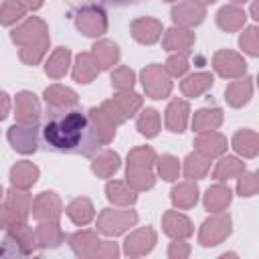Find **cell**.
Listing matches in <instances>:
<instances>
[{"mask_svg": "<svg viewBox=\"0 0 259 259\" xmlns=\"http://www.w3.org/2000/svg\"><path fill=\"white\" fill-rule=\"evenodd\" d=\"M162 67L166 69V73L170 77H182V75H186L190 65H188V57L184 53H172Z\"/></svg>", "mask_w": 259, "mask_h": 259, "instance_id": "49", "label": "cell"}, {"mask_svg": "<svg viewBox=\"0 0 259 259\" xmlns=\"http://www.w3.org/2000/svg\"><path fill=\"white\" fill-rule=\"evenodd\" d=\"M8 142L18 154H34L38 148V130L36 123H20L8 127Z\"/></svg>", "mask_w": 259, "mask_h": 259, "instance_id": "8", "label": "cell"}, {"mask_svg": "<svg viewBox=\"0 0 259 259\" xmlns=\"http://www.w3.org/2000/svg\"><path fill=\"white\" fill-rule=\"evenodd\" d=\"M162 229L172 239H188L194 233L192 221L180 210H166L162 214Z\"/></svg>", "mask_w": 259, "mask_h": 259, "instance_id": "19", "label": "cell"}, {"mask_svg": "<svg viewBox=\"0 0 259 259\" xmlns=\"http://www.w3.org/2000/svg\"><path fill=\"white\" fill-rule=\"evenodd\" d=\"M2 198H4V190H2V186H0V204H2Z\"/></svg>", "mask_w": 259, "mask_h": 259, "instance_id": "59", "label": "cell"}, {"mask_svg": "<svg viewBox=\"0 0 259 259\" xmlns=\"http://www.w3.org/2000/svg\"><path fill=\"white\" fill-rule=\"evenodd\" d=\"M87 121H89L91 132L95 134V138H97V142L101 146H107V144L113 142V138H115V125L105 117V113L99 107H91L87 111Z\"/></svg>", "mask_w": 259, "mask_h": 259, "instance_id": "23", "label": "cell"}, {"mask_svg": "<svg viewBox=\"0 0 259 259\" xmlns=\"http://www.w3.org/2000/svg\"><path fill=\"white\" fill-rule=\"evenodd\" d=\"M156 168H158V174H160L162 180L174 182V180H178L182 166H180V160H178L176 156H172V154H162V156L156 158Z\"/></svg>", "mask_w": 259, "mask_h": 259, "instance_id": "44", "label": "cell"}, {"mask_svg": "<svg viewBox=\"0 0 259 259\" xmlns=\"http://www.w3.org/2000/svg\"><path fill=\"white\" fill-rule=\"evenodd\" d=\"M89 53L93 55V59L101 71H109V69H113V65L119 63V47L109 38L97 40Z\"/></svg>", "mask_w": 259, "mask_h": 259, "instance_id": "25", "label": "cell"}, {"mask_svg": "<svg viewBox=\"0 0 259 259\" xmlns=\"http://www.w3.org/2000/svg\"><path fill=\"white\" fill-rule=\"evenodd\" d=\"M223 109L221 107H202L198 111H194V117H192V130L196 134H202V132H214L221 127L223 123Z\"/></svg>", "mask_w": 259, "mask_h": 259, "instance_id": "33", "label": "cell"}, {"mask_svg": "<svg viewBox=\"0 0 259 259\" xmlns=\"http://www.w3.org/2000/svg\"><path fill=\"white\" fill-rule=\"evenodd\" d=\"M42 97H45V103L49 105V109H57V111L73 109L79 103L77 91H73L71 87H65V85H59V83L49 85L42 91Z\"/></svg>", "mask_w": 259, "mask_h": 259, "instance_id": "15", "label": "cell"}, {"mask_svg": "<svg viewBox=\"0 0 259 259\" xmlns=\"http://www.w3.org/2000/svg\"><path fill=\"white\" fill-rule=\"evenodd\" d=\"M14 221H16V219L10 214V210H8L4 204H0V231H6Z\"/></svg>", "mask_w": 259, "mask_h": 259, "instance_id": "54", "label": "cell"}, {"mask_svg": "<svg viewBox=\"0 0 259 259\" xmlns=\"http://www.w3.org/2000/svg\"><path fill=\"white\" fill-rule=\"evenodd\" d=\"M26 16V8L18 0H4L0 4V24L2 26H12L18 20Z\"/></svg>", "mask_w": 259, "mask_h": 259, "instance_id": "45", "label": "cell"}, {"mask_svg": "<svg viewBox=\"0 0 259 259\" xmlns=\"http://www.w3.org/2000/svg\"><path fill=\"white\" fill-rule=\"evenodd\" d=\"M233 150L243 158H255L259 154V136L253 130H239L233 136Z\"/></svg>", "mask_w": 259, "mask_h": 259, "instance_id": "37", "label": "cell"}, {"mask_svg": "<svg viewBox=\"0 0 259 259\" xmlns=\"http://www.w3.org/2000/svg\"><path fill=\"white\" fill-rule=\"evenodd\" d=\"M117 255H119V247H117V243H111V241H99V247H97L95 257H99V259H115Z\"/></svg>", "mask_w": 259, "mask_h": 259, "instance_id": "53", "label": "cell"}, {"mask_svg": "<svg viewBox=\"0 0 259 259\" xmlns=\"http://www.w3.org/2000/svg\"><path fill=\"white\" fill-rule=\"evenodd\" d=\"M38 176H40L38 166L28 160H20L10 168V184L16 188H24V190L32 188L36 184Z\"/></svg>", "mask_w": 259, "mask_h": 259, "instance_id": "24", "label": "cell"}, {"mask_svg": "<svg viewBox=\"0 0 259 259\" xmlns=\"http://www.w3.org/2000/svg\"><path fill=\"white\" fill-rule=\"evenodd\" d=\"M4 206L10 210V214L16 221H26L30 217V206H32V196L24 188L10 186V190L4 196Z\"/></svg>", "mask_w": 259, "mask_h": 259, "instance_id": "20", "label": "cell"}, {"mask_svg": "<svg viewBox=\"0 0 259 259\" xmlns=\"http://www.w3.org/2000/svg\"><path fill=\"white\" fill-rule=\"evenodd\" d=\"M194 152L206 156V158H219L227 152L229 148V142L223 134H219L217 130L214 132H202L194 138Z\"/></svg>", "mask_w": 259, "mask_h": 259, "instance_id": "18", "label": "cell"}, {"mask_svg": "<svg viewBox=\"0 0 259 259\" xmlns=\"http://www.w3.org/2000/svg\"><path fill=\"white\" fill-rule=\"evenodd\" d=\"M121 166L119 154L113 150H101L99 154H93V162H91V172L97 178H111Z\"/></svg>", "mask_w": 259, "mask_h": 259, "instance_id": "30", "label": "cell"}, {"mask_svg": "<svg viewBox=\"0 0 259 259\" xmlns=\"http://www.w3.org/2000/svg\"><path fill=\"white\" fill-rule=\"evenodd\" d=\"M134 85H136L134 69H130L125 65H119L111 71V87L115 91H130V89H134Z\"/></svg>", "mask_w": 259, "mask_h": 259, "instance_id": "47", "label": "cell"}, {"mask_svg": "<svg viewBox=\"0 0 259 259\" xmlns=\"http://www.w3.org/2000/svg\"><path fill=\"white\" fill-rule=\"evenodd\" d=\"M164 2H178V0H164Z\"/></svg>", "mask_w": 259, "mask_h": 259, "instance_id": "60", "label": "cell"}, {"mask_svg": "<svg viewBox=\"0 0 259 259\" xmlns=\"http://www.w3.org/2000/svg\"><path fill=\"white\" fill-rule=\"evenodd\" d=\"M208 168H210V158H206L198 152H192L184 158V166L180 170L184 172V176L188 180H200L208 174Z\"/></svg>", "mask_w": 259, "mask_h": 259, "instance_id": "39", "label": "cell"}, {"mask_svg": "<svg viewBox=\"0 0 259 259\" xmlns=\"http://www.w3.org/2000/svg\"><path fill=\"white\" fill-rule=\"evenodd\" d=\"M206 16V8L192 2V0H184L172 6L170 10V18L174 22V26H182V28H190V26H198Z\"/></svg>", "mask_w": 259, "mask_h": 259, "instance_id": "12", "label": "cell"}, {"mask_svg": "<svg viewBox=\"0 0 259 259\" xmlns=\"http://www.w3.org/2000/svg\"><path fill=\"white\" fill-rule=\"evenodd\" d=\"M49 45H51V38H49V40H42V42H36V45L20 47L18 59H20L24 65L34 67V65H38V63L45 59V55H47V51H49Z\"/></svg>", "mask_w": 259, "mask_h": 259, "instance_id": "46", "label": "cell"}, {"mask_svg": "<svg viewBox=\"0 0 259 259\" xmlns=\"http://www.w3.org/2000/svg\"><path fill=\"white\" fill-rule=\"evenodd\" d=\"M130 32H132L136 42H140V45H154V42L160 40V36L164 32V26H162V22L158 18L140 16V18H136L130 24Z\"/></svg>", "mask_w": 259, "mask_h": 259, "instance_id": "13", "label": "cell"}, {"mask_svg": "<svg viewBox=\"0 0 259 259\" xmlns=\"http://www.w3.org/2000/svg\"><path fill=\"white\" fill-rule=\"evenodd\" d=\"M10 113V97L6 91H0V121L6 119Z\"/></svg>", "mask_w": 259, "mask_h": 259, "instance_id": "55", "label": "cell"}, {"mask_svg": "<svg viewBox=\"0 0 259 259\" xmlns=\"http://www.w3.org/2000/svg\"><path fill=\"white\" fill-rule=\"evenodd\" d=\"M156 152L150 146H138L130 150L127 154V168H142V170H152L156 166Z\"/></svg>", "mask_w": 259, "mask_h": 259, "instance_id": "41", "label": "cell"}, {"mask_svg": "<svg viewBox=\"0 0 259 259\" xmlns=\"http://www.w3.org/2000/svg\"><path fill=\"white\" fill-rule=\"evenodd\" d=\"M245 172V162L239 160L237 156H225L217 162L214 170H212V178L217 182H227L231 178H237Z\"/></svg>", "mask_w": 259, "mask_h": 259, "instance_id": "38", "label": "cell"}, {"mask_svg": "<svg viewBox=\"0 0 259 259\" xmlns=\"http://www.w3.org/2000/svg\"><path fill=\"white\" fill-rule=\"evenodd\" d=\"M36 243L42 249H55L65 241V233L59 227V221H40L38 227L34 229Z\"/></svg>", "mask_w": 259, "mask_h": 259, "instance_id": "31", "label": "cell"}, {"mask_svg": "<svg viewBox=\"0 0 259 259\" xmlns=\"http://www.w3.org/2000/svg\"><path fill=\"white\" fill-rule=\"evenodd\" d=\"M233 233V221L231 217L223 210V212H212V217H208L198 231V243L202 247H214L221 245L229 235Z\"/></svg>", "mask_w": 259, "mask_h": 259, "instance_id": "4", "label": "cell"}, {"mask_svg": "<svg viewBox=\"0 0 259 259\" xmlns=\"http://www.w3.org/2000/svg\"><path fill=\"white\" fill-rule=\"evenodd\" d=\"M99 71H101V69H99V65L95 63V59H93L91 53H79V55L75 57L71 75H73V79H75L77 83L87 85V83L95 81V77L99 75Z\"/></svg>", "mask_w": 259, "mask_h": 259, "instance_id": "28", "label": "cell"}, {"mask_svg": "<svg viewBox=\"0 0 259 259\" xmlns=\"http://www.w3.org/2000/svg\"><path fill=\"white\" fill-rule=\"evenodd\" d=\"M212 83H214L212 73L198 71V73H192L180 81V91L184 97H200L202 93H206L212 87Z\"/></svg>", "mask_w": 259, "mask_h": 259, "instance_id": "29", "label": "cell"}, {"mask_svg": "<svg viewBox=\"0 0 259 259\" xmlns=\"http://www.w3.org/2000/svg\"><path fill=\"white\" fill-rule=\"evenodd\" d=\"M190 255V245L184 239H174L168 247V257L170 259H186Z\"/></svg>", "mask_w": 259, "mask_h": 259, "instance_id": "52", "label": "cell"}, {"mask_svg": "<svg viewBox=\"0 0 259 259\" xmlns=\"http://www.w3.org/2000/svg\"><path fill=\"white\" fill-rule=\"evenodd\" d=\"M241 30L243 32L239 36V47L249 57H257L259 55V30H257V26H243Z\"/></svg>", "mask_w": 259, "mask_h": 259, "instance_id": "48", "label": "cell"}, {"mask_svg": "<svg viewBox=\"0 0 259 259\" xmlns=\"http://www.w3.org/2000/svg\"><path fill=\"white\" fill-rule=\"evenodd\" d=\"M233 200V192L227 184L217 182L212 186H208L206 194H204V208L208 212H223Z\"/></svg>", "mask_w": 259, "mask_h": 259, "instance_id": "34", "label": "cell"}, {"mask_svg": "<svg viewBox=\"0 0 259 259\" xmlns=\"http://www.w3.org/2000/svg\"><path fill=\"white\" fill-rule=\"evenodd\" d=\"M125 182L136 190V192H144L154 188L156 184V176L152 170H142V168H125Z\"/></svg>", "mask_w": 259, "mask_h": 259, "instance_id": "43", "label": "cell"}, {"mask_svg": "<svg viewBox=\"0 0 259 259\" xmlns=\"http://www.w3.org/2000/svg\"><path fill=\"white\" fill-rule=\"evenodd\" d=\"M69 65H71V51L67 47H57L45 63V73L51 79H63L69 71Z\"/></svg>", "mask_w": 259, "mask_h": 259, "instance_id": "35", "label": "cell"}, {"mask_svg": "<svg viewBox=\"0 0 259 259\" xmlns=\"http://www.w3.org/2000/svg\"><path fill=\"white\" fill-rule=\"evenodd\" d=\"M140 81L150 99H166L172 93V77L158 63L146 65L140 73Z\"/></svg>", "mask_w": 259, "mask_h": 259, "instance_id": "3", "label": "cell"}, {"mask_svg": "<svg viewBox=\"0 0 259 259\" xmlns=\"http://www.w3.org/2000/svg\"><path fill=\"white\" fill-rule=\"evenodd\" d=\"M105 196L111 204H117V206H132L138 200L136 190L121 180H109L105 184Z\"/></svg>", "mask_w": 259, "mask_h": 259, "instance_id": "36", "label": "cell"}, {"mask_svg": "<svg viewBox=\"0 0 259 259\" xmlns=\"http://www.w3.org/2000/svg\"><path fill=\"white\" fill-rule=\"evenodd\" d=\"M26 10H38L40 6H42V2L45 0H18Z\"/></svg>", "mask_w": 259, "mask_h": 259, "instance_id": "56", "label": "cell"}, {"mask_svg": "<svg viewBox=\"0 0 259 259\" xmlns=\"http://www.w3.org/2000/svg\"><path fill=\"white\" fill-rule=\"evenodd\" d=\"M69 245H71V249H73V253H75L77 257L91 259V257H95V253H97L99 237H97L95 231L81 229V231L69 235Z\"/></svg>", "mask_w": 259, "mask_h": 259, "instance_id": "22", "label": "cell"}, {"mask_svg": "<svg viewBox=\"0 0 259 259\" xmlns=\"http://www.w3.org/2000/svg\"><path fill=\"white\" fill-rule=\"evenodd\" d=\"M49 38H51L49 26L38 16H28L24 22H20L18 26H14L10 30V40L16 47H28V45H36V42H42Z\"/></svg>", "mask_w": 259, "mask_h": 259, "instance_id": "6", "label": "cell"}, {"mask_svg": "<svg viewBox=\"0 0 259 259\" xmlns=\"http://www.w3.org/2000/svg\"><path fill=\"white\" fill-rule=\"evenodd\" d=\"M4 245L10 247V255H30L38 247L36 235L26 221H14L6 229Z\"/></svg>", "mask_w": 259, "mask_h": 259, "instance_id": "5", "label": "cell"}, {"mask_svg": "<svg viewBox=\"0 0 259 259\" xmlns=\"http://www.w3.org/2000/svg\"><path fill=\"white\" fill-rule=\"evenodd\" d=\"M99 109L105 113V117H107V119H109V121H111L115 127H117V125H121L123 121H127V119L121 115V111L117 109V105H115L111 99H105V101L99 105Z\"/></svg>", "mask_w": 259, "mask_h": 259, "instance_id": "51", "label": "cell"}, {"mask_svg": "<svg viewBox=\"0 0 259 259\" xmlns=\"http://www.w3.org/2000/svg\"><path fill=\"white\" fill-rule=\"evenodd\" d=\"M138 212L127 208H103L97 217V231L107 237H117L138 223Z\"/></svg>", "mask_w": 259, "mask_h": 259, "instance_id": "2", "label": "cell"}, {"mask_svg": "<svg viewBox=\"0 0 259 259\" xmlns=\"http://www.w3.org/2000/svg\"><path fill=\"white\" fill-rule=\"evenodd\" d=\"M212 67L217 71V75H221L223 79H239L247 73V63L245 59L229 49H221L212 55Z\"/></svg>", "mask_w": 259, "mask_h": 259, "instance_id": "9", "label": "cell"}, {"mask_svg": "<svg viewBox=\"0 0 259 259\" xmlns=\"http://www.w3.org/2000/svg\"><path fill=\"white\" fill-rule=\"evenodd\" d=\"M136 127L142 136L146 138H156L158 132H160V113L154 109V107H146L140 111L138 115V121H136Z\"/></svg>", "mask_w": 259, "mask_h": 259, "instance_id": "42", "label": "cell"}, {"mask_svg": "<svg viewBox=\"0 0 259 259\" xmlns=\"http://www.w3.org/2000/svg\"><path fill=\"white\" fill-rule=\"evenodd\" d=\"M192 2H196V4H200V6H208V4H214L217 0H192Z\"/></svg>", "mask_w": 259, "mask_h": 259, "instance_id": "57", "label": "cell"}, {"mask_svg": "<svg viewBox=\"0 0 259 259\" xmlns=\"http://www.w3.org/2000/svg\"><path fill=\"white\" fill-rule=\"evenodd\" d=\"M170 200L178 210H188L198 202V186L194 180H184L174 184L170 190Z\"/></svg>", "mask_w": 259, "mask_h": 259, "instance_id": "26", "label": "cell"}, {"mask_svg": "<svg viewBox=\"0 0 259 259\" xmlns=\"http://www.w3.org/2000/svg\"><path fill=\"white\" fill-rule=\"evenodd\" d=\"M75 26L81 34L89 38H97L107 32V16L97 6H85L75 16Z\"/></svg>", "mask_w": 259, "mask_h": 259, "instance_id": "7", "label": "cell"}, {"mask_svg": "<svg viewBox=\"0 0 259 259\" xmlns=\"http://www.w3.org/2000/svg\"><path fill=\"white\" fill-rule=\"evenodd\" d=\"M249 0H231V4H235V6H239V4H247Z\"/></svg>", "mask_w": 259, "mask_h": 259, "instance_id": "58", "label": "cell"}, {"mask_svg": "<svg viewBox=\"0 0 259 259\" xmlns=\"http://www.w3.org/2000/svg\"><path fill=\"white\" fill-rule=\"evenodd\" d=\"M30 214L40 223V221H59L63 214V200L57 192L53 190H42L32 198Z\"/></svg>", "mask_w": 259, "mask_h": 259, "instance_id": "10", "label": "cell"}, {"mask_svg": "<svg viewBox=\"0 0 259 259\" xmlns=\"http://www.w3.org/2000/svg\"><path fill=\"white\" fill-rule=\"evenodd\" d=\"M253 97V79L251 77H239L235 81H231L227 87H225V99L231 107L239 109L243 105H247Z\"/></svg>", "mask_w": 259, "mask_h": 259, "instance_id": "21", "label": "cell"}, {"mask_svg": "<svg viewBox=\"0 0 259 259\" xmlns=\"http://www.w3.org/2000/svg\"><path fill=\"white\" fill-rule=\"evenodd\" d=\"M111 101L117 105V109L121 111V115L125 117V119H130V117H134L140 109H142V95H138L136 91H117L113 97H111Z\"/></svg>", "mask_w": 259, "mask_h": 259, "instance_id": "40", "label": "cell"}, {"mask_svg": "<svg viewBox=\"0 0 259 259\" xmlns=\"http://www.w3.org/2000/svg\"><path fill=\"white\" fill-rule=\"evenodd\" d=\"M65 212H67V217H69V221H71L73 225L85 227L87 223L93 221V217H95V206H93V202H91L87 196H77V198H73V200L67 204Z\"/></svg>", "mask_w": 259, "mask_h": 259, "instance_id": "32", "label": "cell"}, {"mask_svg": "<svg viewBox=\"0 0 259 259\" xmlns=\"http://www.w3.org/2000/svg\"><path fill=\"white\" fill-rule=\"evenodd\" d=\"M42 138L51 150L65 154L93 156L101 148L95 134L91 132L87 113L75 107L67 111L51 109V115L42 127Z\"/></svg>", "mask_w": 259, "mask_h": 259, "instance_id": "1", "label": "cell"}, {"mask_svg": "<svg viewBox=\"0 0 259 259\" xmlns=\"http://www.w3.org/2000/svg\"><path fill=\"white\" fill-rule=\"evenodd\" d=\"M158 235L152 227H142L132 231L123 241V253L127 257H144L156 247Z\"/></svg>", "mask_w": 259, "mask_h": 259, "instance_id": "11", "label": "cell"}, {"mask_svg": "<svg viewBox=\"0 0 259 259\" xmlns=\"http://www.w3.org/2000/svg\"><path fill=\"white\" fill-rule=\"evenodd\" d=\"M40 101L32 91H18L14 97V115L20 123H38L40 119Z\"/></svg>", "mask_w": 259, "mask_h": 259, "instance_id": "14", "label": "cell"}, {"mask_svg": "<svg viewBox=\"0 0 259 259\" xmlns=\"http://www.w3.org/2000/svg\"><path fill=\"white\" fill-rule=\"evenodd\" d=\"M245 22H247V14L241 6L227 4L217 12V24L225 32H237L245 26Z\"/></svg>", "mask_w": 259, "mask_h": 259, "instance_id": "27", "label": "cell"}, {"mask_svg": "<svg viewBox=\"0 0 259 259\" xmlns=\"http://www.w3.org/2000/svg\"><path fill=\"white\" fill-rule=\"evenodd\" d=\"M237 178H239L237 180V192H239V196L251 198V196L257 194V190H259V178H257L255 172H243Z\"/></svg>", "mask_w": 259, "mask_h": 259, "instance_id": "50", "label": "cell"}, {"mask_svg": "<svg viewBox=\"0 0 259 259\" xmlns=\"http://www.w3.org/2000/svg\"><path fill=\"white\" fill-rule=\"evenodd\" d=\"M196 42V36L190 28H182V26H172L164 32V38H162V47L164 51L168 53H184L188 55L192 51Z\"/></svg>", "mask_w": 259, "mask_h": 259, "instance_id": "16", "label": "cell"}, {"mask_svg": "<svg viewBox=\"0 0 259 259\" xmlns=\"http://www.w3.org/2000/svg\"><path fill=\"white\" fill-rule=\"evenodd\" d=\"M188 117H190V105L186 99H172L164 111V123L166 130L172 134H182L188 125Z\"/></svg>", "mask_w": 259, "mask_h": 259, "instance_id": "17", "label": "cell"}]
</instances>
